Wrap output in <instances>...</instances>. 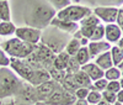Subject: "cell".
Here are the masks:
<instances>
[{
    "label": "cell",
    "mask_w": 123,
    "mask_h": 105,
    "mask_svg": "<svg viewBox=\"0 0 123 105\" xmlns=\"http://www.w3.org/2000/svg\"><path fill=\"white\" fill-rule=\"evenodd\" d=\"M0 45H1L0 48L9 56V58H16V59H26L35 51L36 47L35 45L26 43V42L18 40L17 37L9 38Z\"/></svg>",
    "instance_id": "5b68a950"
},
{
    "label": "cell",
    "mask_w": 123,
    "mask_h": 105,
    "mask_svg": "<svg viewBox=\"0 0 123 105\" xmlns=\"http://www.w3.org/2000/svg\"><path fill=\"white\" fill-rule=\"evenodd\" d=\"M70 38H71L70 35L62 32L60 30H58L53 26H48L44 30H42L39 43L48 47L54 55H58L59 52L64 51L68 41Z\"/></svg>",
    "instance_id": "7a4b0ae2"
},
{
    "label": "cell",
    "mask_w": 123,
    "mask_h": 105,
    "mask_svg": "<svg viewBox=\"0 0 123 105\" xmlns=\"http://www.w3.org/2000/svg\"><path fill=\"white\" fill-rule=\"evenodd\" d=\"M89 105H91V104H89Z\"/></svg>",
    "instance_id": "11a10c76"
},
{
    "label": "cell",
    "mask_w": 123,
    "mask_h": 105,
    "mask_svg": "<svg viewBox=\"0 0 123 105\" xmlns=\"http://www.w3.org/2000/svg\"><path fill=\"white\" fill-rule=\"evenodd\" d=\"M81 70H83L92 82H95L100 78H104V70L100 67H97L94 62H89L87 64L81 67Z\"/></svg>",
    "instance_id": "9a60e30c"
},
{
    "label": "cell",
    "mask_w": 123,
    "mask_h": 105,
    "mask_svg": "<svg viewBox=\"0 0 123 105\" xmlns=\"http://www.w3.org/2000/svg\"><path fill=\"white\" fill-rule=\"evenodd\" d=\"M81 48V45H80V41L75 37H71L69 41H68V43L64 48V51L67 52V53L70 56V57H75V55L78 53V51Z\"/></svg>",
    "instance_id": "44dd1931"
},
{
    "label": "cell",
    "mask_w": 123,
    "mask_h": 105,
    "mask_svg": "<svg viewBox=\"0 0 123 105\" xmlns=\"http://www.w3.org/2000/svg\"><path fill=\"white\" fill-rule=\"evenodd\" d=\"M58 30H60L62 32L68 34V35H74L76 31L79 30V24L78 22H71V21H65V20H59L57 17H54L50 21V25Z\"/></svg>",
    "instance_id": "4fadbf2b"
},
{
    "label": "cell",
    "mask_w": 123,
    "mask_h": 105,
    "mask_svg": "<svg viewBox=\"0 0 123 105\" xmlns=\"http://www.w3.org/2000/svg\"><path fill=\"white\" fill-rule=\"evenodd\" d=\"M117 46H118L119 48H122V49H123V36H122V37H121V40L117 42Z\"/></svg>",
    "instance_id": "7bdbcfd3"
},
{
    "label": "cell",
    "mask_w": 123,
    "mask_h": 105,
    "mask_svg": "<svg viewBox=\"0 0 123 105\" xmlns=\"http://www.w3.org/2000/svg\"><path fill=\"white\" fill-rule=\"evenodd\" d=\"M58 85H59V83H57L52 79L37 85L36 87V94H37L38 101H46V99L58 88Z\"/></svg>",
    "instance_id": "7c38bea8"
},
{
    "label": "cell",
    "mask_w": 123,
    "mask_h": 105,
    "mask_svg": "<svg viewBox=\"0 0 123 105\" xmlns=\"http://www.w3.org/2000/svg\"><path fill=\"white\" fill-rule=\"evenodd\" d=\"M80 69H81V66L79 64V62L76 61V58H75V57H70L69 61H68L65 72L69 73V74H75V73L79 72Z\"/></svg>",
    "instance_id": "f546056e"
},
{
    "label": "cell",
    "mask_w": 123,
    "mask_h": 105,
    "mask_svg": "<svg viewBox=\"0 0 123 105\" xmlns=\"http://www.w3.org/2000/svg\"><path fill=\"white\" fill-rule=\"evenodd\" d=\"M47 1L52 5V7H54L57 11H59V10L64 9V7H67L71 4L70 0H47Z\"/></svg>",
    "instance_id": "1f68e13d"
},
{
    "label": "cell",
    "mask_w": 123,
    "mask_h": 105,
    "mask_svg": "<svg viewBox=\"0 0 123 105\" xmlns=\"http://www.w3.org/2000/svg\"><path fill=\"white\" fill-rule=\"evenodd\" d=\"M73 105H89V103L86 101V99H76V101Z\"/></svg>",
    "instance_id": "b9f144b4"
},
{
    "label": "cell",
    "mask_w": 123,
    "mask_h": 105,
    "mask_svg": "<svg viewBox=\"0 0 123 105\" xmlns=\"http://www.w3.org/2000/svg\"><path fill=\"white\" fill-rule=\"evenodd\" d=\"M121 84H119V80H112V82H108L107 83V87H106V90L108 91H112V93H118L121 90Z\"/></svg>",
    "instance_id": "d590c367"
},
{
    "label": "cell",
    "mask_w": 123,
    "mask_h": 105,
    "mask_svg": "<svg viewBox=\"0 0 123 105\" xmlns=\"http://www.w3.org/2000/svg\"><path fill=\"white\" fill-rule=\"evenodd\" d=\"M97 105H111V104H108V103H106V101H104V100H101Z\"/></svg>",
    "instance_id": "f6af8a7d"
},
{
    "label": "cell",
    "mask_w": 123,
    "mask_h": 105,
    "mask_svg": "<svg viewBox=\"0 0 123 105\" xmlns=\"http://www.w3.org/2000/svg\"><path fill=\"white\" fill-rule=\"evenodd\" d=\"M121 73H122V77H123V69H122V70H121Z\"/></svg>",
    "instance_id": "f5cc1de1"
},
{
    "label": "cell",
    "mask_w": 123,
    "mask_h": 105,
    "mask_svg": "<svg viewBox=\"0 0 123 105\" xmlns=\"http://www.w3.org/2000/svg\"><path fill=\"white\" fill-rule=\"evenodd\" d=\"M60 85H62V88H63L64 90L70 91V93H74L79 88L76 82H75V79H74V76L73 74H69V73H67L65 78L63 79V82L60 83Z\"/></svg>",
    "instance_id": "ffe728a7"
},
{
    "label": "cell",
    "mask_w": 123,
    "mask_h": 105,
    "mask_svg": "<svg viewBox=\"0 0 123 105\" xmlns=\"http://www.w3.org/2000/svg\"><path fill=\"white\" fill-rule=\"evenodd\" d=\"M104 37H105V25L101 22L94 28V32L90 37V41H101L104 40Z\"/></svg>",
    "instance_id": "f1b7e54d"
},
{
    "label": "cell",
    "mask_w": 123,
    "mask_h": 105,
    "mask_svg": "<svg viewBox=\"0 0 123 105\" xmlns=\"http://www.w3.org/2000/svg\"><path fill=\"white\" fill-rule=\"evenodd\" d=\"M107 83H108V80L105 79V78H100L95 82H92V90H97V91L102 93L104 90H106Z\"/></svg>",
    "instance_id": "d6a6232c"
},
{
    "label": "cell",
    "mask_w": 123,
    "mask_h": 105,
    "mask_svg": "<svg viewBox=\"0 0 123 105\" xmlns=\"http://www.w3.org/2000/svg\"><path fill=\"white\" fill-rule=\"evenodd\" d=\"M119 9L116 6H97L92 10L94 14L101 22L107 24H116Z\"/></svg>",
    "instance_id": "30bf717a"
},
{
    "label": "cell",
    "mask_w": 123,
    "mask_h": 105,
    "mask_svg": "<svg viewBox=\"0 0 123 105\" xmlns=\"http://www.w3.org/2000/svg\"><path fill=\"white\" fill-rule=\"evenodd\" d=\"M115 1H116L118 5H123V0H115Z\"/></svg>",
    "instance_id": "7dc6e473"
},
{
    "label": "cell",
    "mask_w": 123,
    "mask_h": 105,
    "mask_svg": "<svg viewBox=\"0 0 123 105\" xmlns=\"http://www.w3.org/2000/svg\"><path fill=\"white\" fill-rule=\"evenodd\" d=\"M98 24H101V21H100L94 14H90L89 16H86V17H84L81 21H79V27L95 28Z\"/></svg>",
    "instance_id": "7402d4cb"
},
{
    "label": "cell",
    "mask_w": 123,
    "mask_h": 105,
    "mask_svg": "<svg viewBox=\"0 0 123 105\" xmlns=\"http://www.w3.org/2000/svg\"><path fill=\"white\" fill-rule=\"evenodd\" d=\"M75 101H76V98H75V95H74V93H70V91L64 90L62 105H73Z\"/></svg>",
    "instance_id": "e575fe53"
},
{
    "label": "cell",
    "mask_w": 123,
    "mask_h": 105,
    "mask_svg": "<svg viewBox=\"0 0 123 105\" xmlns=\"http://www.w3.org/2000/svg\"><path fill=\"white\" fill-rule=\"evenodd\" d=\"M41 35L42 31L30 27V26H22V27H16L15 31V37H17L18 40H21L26 43L30 45H38L41 41Z\"/></svg>",
    "instance_id": "9c48e42d"
},
{
    "label": "cell",
    "mask_w": 123,
    "mask_h": 105,
    "mask_svg": "<svg viewBox=\"0 0 123 105\" xmlns=\"http://www.w3.org/2000/svg\"><path fill=\"white\" fill-rule=\"evenodd\" d=\"M119 84H121V88L123 89V77H121V79H119Z\"/></svg>",
    "instance_id": "bcb514c9"
},
{
    "label": "cell",
    "mask_w": 123,
    "mask_h": 105,
    "mask_svg": "<svg viewBox=\"0 0 123 105\" xmlns=\"http://www.w3.org/2000/svg\"><path fill=\"white\" fill-rule=\"evenodd\" d=\"M0 20L11 21V11L7 0H0Z\"/></svg>",
    "instance_id": "4316f807"
},
{
    "label": "cell",
    "mask_w": 123,
    "mask_h": 105,
    "mask_svg": "<svg viewBox=\"0 0 123 105\" xmlns=\"http://www.w3.org/2000/svg\"><path fill=\"white\" fill-rule=\"evenodd\" d=\"M63 94H64V89L62 88V85L59 84L58 88L46 99V103H48L49 105H62V101H63Z\"/></svg>",
    "instance_id": "d6986e66"
},
{
    "label": "cell",
    "mask_w": 123,
    "mask_h": 105,
    "mask_svg": "<svg viewBox=\"0 0 123 105\" xmlns=\"http://www.w3.org/2000/svg\"><path fill=\"white\" fill-rule=\"evenodd\" d=\"M75 58L76 61L79 62V64L83 67L85 64H87V63L91 61V57H90V53H89V49H87V46L86 47H81L78 53L75 55Z\"/></svg>",
    "instance_id": "d4e9b609"
},
{
    "label": "cell",
    "mask_w": 123,
    "mask_h": 105,
    "mask_svg": "<svg viewBox=\"0 0 123 105\" xmlns=\"http://www.w3.org/2000/svg\"><path fill=\"white\" fill-rule=\"evenodd\" d=\"M0 43H1V42H0Z\"/></svg>",
    "instance_id": "9f6ffc18"
},
{
    "label": "cell",
    "mask_w": 123,
    "mask_h": 105,
    "mask_svg": "<svg viewBox=\"0 0 123 105\" xmlns=\"http://www.w3.org/2000/svg\"><path fill=\"white\" fill-rule=\"evenodd\" d=\"M48 73H49V76H50V79L57 82V83H59V84L63 82V79L67 76V72L65 70H59V69H55L54 67L49 68L48 69Z\"/></svg>",
    "instance_id": "83f0119b"
},
{
    "label": "cell",
    "mask_w": 123,
    "mask_h": 105,
    "mask_svg": "<svg viewBox=\"0 0 123 105\" xmlns=\"http://www.w3.org/2000/svg\"><path fill=\"white\" fill-rule=\"evenodd\" d=\"M55 55L48 47L43 46L42 43H38L35 47V51L31 53L25 62L33 69H49L53 67Z\"/></svg>",
    "instance_id": "277c9868"
},
{
    "label": "cell",
    "mask_w": 123,
    "mask_h": 105,
    "mask_svg": "<svg viewBox=\"0 0 123 105\" xmlns=\"http://www.w3.org/2000/svg\"><path fill=\"white\" fill-rule=\"evenodd\" d=\"M79 41H80V45H81V47H86L87 45H89V40L87 38H85V37H81V38H79Z\"/></svg>",
    "instance_id": "60d3db41"
},
{
    "label": "cell",
    "mask_w": 123,
    "mask_h": 105,
    "mask_svg": "<svg viewBox=\"0 0 123 105\" xmlns=\"http://www.w3.org/2000/svg\"><path fill=\"white\" fill-rule=\"evenodd\" d=\"M116 99H117V103L123 104V89H121V90L116 94Z\"/></svg>",
    "instance_id": "f35d334b"
},
{
    "label": "cell",
    "mask_w": 123,
    "mask_h": 105,
    "mask_svg": "<svg viewBox=\"0 0 123 105\" xmlns=\"http://www.w3.org/2000/svg\"><path fill=\"white\" fill-rule=\"evenodd\" d=\"M73 76H74V79H75L79 88H89L90 90H92V80L81 69L79 72H76L75 74H73Z\"/></svg>",
    "instance_id": "e0dca14e"
},
{
    "label": "cell",
    "mask_w": 123,
    "mask_h": 105,
    "mask_svg": "<svg viewBox=\"0 0 123 105\" xmlns=\"http://www.w3.org/2000/svg\"><path fill=\"white\" fill-rule=\"evenodd\" d=\"M101 95H102V100L111 104V105H113L117 99H116V93H112V91H108V90H104L101 93Z\"/></svg>",
    "instance_id": "836d02e7"
},
{
    "label": "cell",
    "mask_w": 123,
    "mask_h": 105,
    "mask_svg": "<svg viewBox=\"0 0 123 105\" xmlns=\"http://www.w3.org/2000/svg\"><path fill=\"white\" fill-rule=\"evenodd\" d=\"M102 100V95H101V91L97 90H90L89 91V95L86 98V101L91 105H97L100 101Z\"/></svg>",
    "instance_id": "4dcf8cb0"
},
{
    "label": "cell",
    "mask_w": 123,
    "mask_h": 105,
    "mask_svg": "<svg viewBox=\"0 0 123 105\" xmlns=\"http://www.w3.org/2000/svg\"><path fill=\"white\" fill-rule=\"evenodd\" d=\"M10 66V58L5 52L0 48V67H9Z\"/></svg>",
    "instance_id": "74e56055"
},
{
    "label": "cell",
    "mask_w": 123,
    "mask_h": 105,
    "mask_svg": "<svg viewBox=\"0 0 123 105\" xmlns=\"http://www.w3.org/2000/svg\"><path fill=\"white\" fill-rule=\"evenodd\" d=\"M110 53H111L112 62H113V66L118 67L121 64V62L123 61V49L119 48L117 45H112V47L110 49Z\"/></svg>",
    "instance_id": "603a6c76"
},
{
    "label": "cell",
    "mask_w": 123,
    "mask_h": 105,
    "mask_svg": "<svg viewBox=\"0 0 123 105\" xmlns=\"http://www.w3.org/2000/svg\"><path fill=\"white\" fill-rule=\"evenodd\" d=\"M94 63H95L97 67H100L104 72H105L106 69L111 68V67H113V62H112L110 51H107V52H105V53L97 56V57L95 58V62H94Z\"/></svg>",
    "instance_id": "2e32d148"
},
{
    "label": "cell",
    "mask_w": 123,
    "mask_h": 105,
    "mask_svg": "<svg viewBox=\"0 0 123 105\" xmlns=\"http://www.w3.org/2000/svg\"><path fill=\"white\" fill-rule=\"evenodd\" d=\"M15 31H16V26L11 21H1L0 22V36L6 37V36L15 35Z\"/></svg>",
    "instance_id": "cb8c5ba5"
},
{
    "label": "cell",
    "mask_w": 123,
    "mask_h": 105,
    "mask_svg": "<svg viewBox=\"0 0 123 105\" xmlns=\"http://www.w3.org/2000/svg\"><path fill=\"white\" fill-rule=\"evenodd\" d=\"M70 1H73V3H75V4H79L81 0H70Z\"/></svg>",
    "instance_id": "681fc988"
},
{
    "label": "cell",
    "mask_w": 123,
    "mask_h": 105,
    "mask_svg": "<svg viewBox=\"0 0 123 105\" xmlns=\"http://www.w3.org/2000/svg\"><path fill=\"white\" fill-rule=\"evenodd\" d=\"M10 68L12 69L15 74L25 82H28L32 84L33 76H35V69L28 66L25 62V59H16V58H10Z\"/></svg>",
    "instance_id": "52a82bcc"
},
{
    "label": "cell",
    "mask_w": 123,
    "mask_h": 105,
    "mask_svg": "<svg viewBox=\"0 0 123 105\" xmlns=\"http://www.w3.org/2000/svg\"><path fill=\"white\" fill-rule=\"evenodd\" d=\"M6 105H32V104H27V103H22V101H16V100H11L10 103H6Z\"/></svg>",
    "instance_id": "ab89813d"
},
{
    "label": "cell",
    "mask_w": 123,
    "mask_h": 105,
    "mask_svg": "<svg viewBox=\"0 0 123 105\" xmlns=\"http://www.w3.org/2000/svg\"><path fill=\"white\" fill-rule=\"evenodd\" d=\"M0 105H6V103H4L3 100H0Z\"/></svg>",
    "instance_id": "f907efd6"
},
{
    "label": "cell",
    "mask_w": 123,
    "mask_h": 105,
    "mask_svg": "<svg viewBox=\"0 0 123 105\" xmlns=\"http://www.w3.org/2000/svg\"><path fill=\"white\" fill-rule=\"evenodd\" d=\"M122 77V73H121V69L118 67H111L108 69H106L104 72V78L107 79L108 82H112V80H119Z\"/></svg>",
    "instance_id": "484cf974"
},
{
    "label": "cell",
    "mask_w": 123,
    "mask_h": 105,
    "mask_svg": "<svg viewBox=\"0 0 123 105\" xmlns=\"http://www.w3.org/2000/svg\"><path fill=\"white\" fill-rule=\"evenodd\" d=\"M69 58H70V56L65 51L59 52L58 55H55V58H54V62H53V67L55 69H59V70H65Z\"/></svg>",
    "instance_id": "ac0fdd59"
},
{
    "label": "cell",
    "mask_w": 123,
    "mask_h": 105,
    "mask_svg": "<svg viewBox=\"0 0 123 105\" xmlns=\"http://www.w3.org/2000/svg\"><path fill=\"white\" fill-rule=\"evenodd\" d=\"M112 47L111 43L106 40H101V41H90L89 45H87V49H89V53H90V57L91 59H95L97 56L105 53V52L110 51Z\"/></svg>",
    "instance_id": "8fae6325"
},
{
    "label": "cell",
    "mask_w": 123,
    "mask_h": 105,
    "mask_svg": "<svg viewBox=\"0 0 123 105\" xmlns=\"http://www.w3.org/2000/svg\"><path fill=\"white\" fill-rule=\"evenodd\" d=\"M22 79H20L11 68L0 67V100L14 98L21 85Z\"/></svg>",
    "instance_id": "3957f363"
},
{
    "label": "cell",
    "mask_w": 123,
    "mask_h": 105,
    "mask_svg": "<svg viewBox=\"0 0 123 105\" xmlns=\"http://www.w3.org/2000/svg\"><path fill=\"white\" fill-rule=\"evenodd\" d=\"M14 100L33 105L35 103L38 101L37 94H36V87H33L32 84H30L28 82L22 80L21 85H20V88L16 93V95L14 97Z\"/></svg>",
    "instance_id": "ba28073f"
},
{
    "label": "cell",
    "mask_w": 123,
    "mask_h": 105,
    "mask_svg": "<svg viewBox=\"0 0 123 105\" xmlns=\"http://www.w3.org/2000/svg\"><path fill=\"white\" fill-rule=\"evenodd\" d=\"M90 14H92V10L89 9L87 6H81L79 4H70L69 6L57 11L55 17L59 20H65V21H71V22L79 24V21L89 16Z\"/></svg>",
    "instance_id": "8992f818"
},
{
    "label": "cell",
    "mask_w": 123,
    "mask_h": 105,
    "mask_svg": "<svg viewBox=\"0 0 123 105\" xmlns=\"http://www.w3.org/2000/svg\"><path fill=\"white\" fill-rule=\"evenodd\" d=\"M57 10L47 0H27L25 6V22L37 30H44L55 17Z\"/></svg>",
    "instance_id": "6da1fadb"
},
{
    "label": "cell",
    "mask_w": 123,
    "mask_h": 105,
    "mask_svg": "<svg viewBox=\"0 0 123 105\" xmlns=\"http://www.w3.org/2000/svg\"><path fill=\"white\" fill-rule=\"evenodd\" d=\"M33 105H49V104L46 103V101H37V103H35Z\"/></svg>",
    "instance_id": "ee69618b"
},
{
    "label": "cell",
    "mask_w": 123,
    "mask_h": 105,
    "mask_svg": "<svg viewBox=\"0 0 123 105\" xmlns=\"http://www.w3.org/2000/svg\"><path fill=\"white\" fill-rule=\"evenodd\" d=\"M113 105H123V104H121V103H117V101H116V103H115Z\"/></svg>",
    "instance_id": "816d5d0a"
},
{
    "label": "cell",
    "mask_w": 123,
    "mask_h": 105,
    "mask_svg": "<svg viewBox=\"0 0 123 105\" xmlns=\"http://www.w3.org/2000/svg\"><path fill=\"white\" fill-rule=\"evenodd\" d=\"M89 91H90L89 88H78L74 91V95L76 99H86L89 95Z\"/></svg>",
    "instance_id": "8d00e7d4"
},
{
    "label": "cell",
    "mask_w": 123,
    "mask_h": 105,
    "mask_svg": "<svg viewBox=\"0 0 123 105\" xmlns=\"http://www.w3.org/2000/svg\"><path fill=\"white\" fill-rule=\"evenodd\" d=\"M118 68H119V69H121V70H122V69H123V61H122V62H121V64H119V66H118Z\"/></svg>",
    "instance_id": "c3c4849f"
},
{
    "label": "cell",
    "mask_w": 123,
    "mask_h": 105,
    "mask_svg": "<svg viewBox=\"0 0 123 105\" xmlns=\"http://www.w3.org/2000/svg\"><path fill=\"white\" fill-rule=\"evenodd\" d=\"M123 36L122 30L117 24H107L105 25V40L111 45H117V42Z\"/></svg>",
    "instance_id": "5bb4252c"
},
{
    "label": "cell",
    "mask_w": 123,
    "mask_h": 105,
    "mask_svg": "<svg viewBox=\"0 0 123 105\" xmlns=\"http://www.w3.org/2000/svg\"><path fill=\"white\" fill-rule=\"evenodd\" d=\"M0 22H1V20H0Z\"/></svg>",
    "instance_id": "db71d44e"
}]
</instances>
